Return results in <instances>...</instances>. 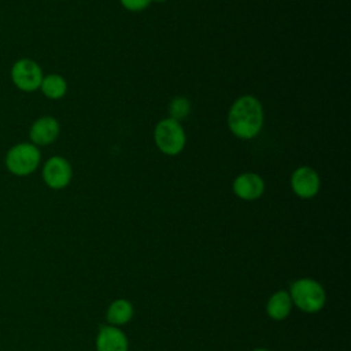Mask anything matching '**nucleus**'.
<instances>
[{
  "label": "nucleus",
  "instance_id": "nucleus-16",
  "mask_svg": "<svg viewBox=\"0 0 351 351\" xmlns=\"http://www.w3.org/2000/svg\"><path fill=\"white\" fill-rule=\"evenodd\" d=\"M251 351H269L267 348H262V347H259V348H254V350H251Z\"/></svg>",
  "mask_w": 351,
  "mask_h": 351
},
{
  "label": "nucleus",
  "instance_id": "nucleus-5",
  "mask_svg": "<svg viewBox=\"0 0 351 351\" xmlns=\"http://www.w3.org/2000/svg\"><path fill=\"white\" fill-rule=\"evenodd\" d=\"M10 77L12 84L22 92H34L40 89L43 81V70L37 62L29 58H22L14 62Z\"/></svg>",
  "mask_w": 351,
  "mask_h": 351
},
{
  "label": "nucleus",
  "instance_id": "nucleus-15",
  "mask_svg": "<svg viewBox=\"0 0 351 351\" xmlns=\"http://www.w3.org/2000/svg\"><path fill=\"white\" fill-rule=\"evenodd\" d=\"M152 0H121V4L129 11H141L149 5Z\"/></svg>",
  "mask_w": 351,
  "mask_h": 351
},
{
  "label": "nucleus",
  "instance_id": "nucleus-7",
  "mask_svg": "<svg viewBox=\"0 0 351 351\" xmlns=\"http://www.w3.org/2000/svg\"><path fill=\"white\" fill-rule=\"evenodd\" d=\"M318 173L307 166L298 167L291 176V188L293 193L302 199H310L319 191Z\"/></svg>",
  "mask_w": 351,
  "mask_h": 351
},
{
  "label": "nucleus",
  "instance_id": "nucleus-10",
  "mask_svg": "<svg viewBox=\"0 0 351 351\" xmlns=\"http://www.w3.org/2000/svg\"><path fill=\"white\" fill-rule=\"evenodd\" d=\"M233 192L241 200H256L265 192V181L256 173H243L234 178Z\"/></svg>",
  "mask_w": 351,
  "mask_h": 351
},
{
  "label": "nucleus",
  "instance_id": "nucleus-13",
  "mask_svg": "<svg viewBox=\"0 0 351 351\" xmlns=\"http://www.w3.org/2000/svg\"><path fill=\"white\" fill-rule=\"evenodd\" d=\"M40 89L43 95L51 100L62 99L67 92V82L59 74H48L43 77Z\"/></svg>",
  "mask_w": 351,
  "mask_h": 351
},
{
  "label": "nucleus",
  "instance_id": "nucleus-4",
  "mask_svg": "<svg viewBox=\"0 0 351 351\" xmlns=\"http://www.w3.org/2000/svg\"><path fill=\"white\" fill-rule=\"evenodd\" d=\"M154 140L160 152L166 155H177L184 149L185 132L180 122L166 118L155 126Z\"/></svg>",
  "mask_w": 351,
  "mask_h": 351
},
{
  "label": "nucleus",
  "instance_id": "nucleus-3",
  "mask_svg": "<svg viewBox=\"0 0 351 351\" xmlns=\"http://www.w3.org/2000/svg\"><path fill=\"white\" fill-rule=\"evenodd\" d=\"M41 152L32 143H18L12 145L4 158L7 170L16 177H26L34 173L40 165Z\"/></svg>",
  "mask_w": 351,
  "mask_h": 351
},
{
  "label": "nucleus",
  "instance_id": "nucleus-14",
  "mask_svg": "<svg viewBox=\"0 0 351 351\" xmlns=\"http://www.w3.org/2000/svg\"><path fill=\"white\" fill-rule=\"evenodd\" d=\"M191 112V101L185 97H174L169 103V114L170 118L180 122L181 119H185Z\"/></svg>",
  "mask_w": 351,
  "mask_h": 351
},
{
  "label": "nucleus",
  "instance_id": "nucleus-2",
  "mask_svg": "<svg viewBox=\"0 0 351 351\" xmlns=\"http://www.w3.org/2000/svg\"><path fill=\"white\" fill-rule=\"evenodd\" d=\"M288 292L293 307L306 314H315L321 311L326 303L325 288L319 281L310 277L295 280Z\"/></svg>",
  "mask_w": 351,
  "mask_h": 351
},
{
  "label": "nucleus",
  "instance_id": "nucleus-8",
  "mask_svg": "<svg viewBox=\"0 0 351 351\" xmlns=\"http://www.w3.org/2000/svg\"><path fill=\"white\" fill-rule=\"evenodd\" d=\"M60 132V125L58 119L51 115H44L37 118L30 129H29V138L30 143L34 145H48L53 143Z\"/></svg>",
  "mask_w": 351,
  "mask_h": 351
},
{
  "label": "nucleus",
  "instance_id": "nucleus-1",
  "mask_svg": "<svg viewBox=\"0 0 351 351\" xmlns=\"http://www.w3.org/2000/svg\"><path fill=\"white\" fill-rule=\"evenodd\" d=\"M228 126L239 138L255 137L263 126V108L259 100L250 95L239 97L229 110Z\"/></svg>",
  "mask_w": 351,
  "mask_h": 351
},
{
  "label": "nucleus",
  "instance_id": "nucleus-6",
  "mask_svg": "<svg viewBox=\"0 0 351 351\" xmlns=\"http://www.w3.org/2000/svg\"><path fill=\"white\" fill-rule=\"evenodd\" d=\"M73 177L70 162L63 156H51L43 166V180L51 189L66 188Z\"/></svg>",
  "mask_w": 351,
  "mask_h": 351
},
{
  "label": "nucleus",
  "instance_id": "nucleus-11",
  "mask_svg": "<svg viewBox=\"0 0 351 351\" xmlns=\"http://www.w3.org/2000/svg\"><path fill=\"white\" fill-rule=\"evenodd\" d=\"M293 308L289 292L285 289H278L273 292L266 302V314L273 321H284L288 318Z\"/></svg>",
  "mask_w": 351,
  "mask_h": 351
},
{
  "label": "nucleus",
  "instance_id": "nucleus-12",
  "mask_svg": "<svg viewBox=\"0 0 351 351\" xmlns=\"http://www.w3.org/2000/svg\"><path fill=\"white\" fill-rule=\"evenodd\" d=\"M134 307L130 300L128 299H115L112 300L106 311V319L108 325L121 328L126 324H129L133 318Z\"/></svg>",
  "mask_w": 351,
  "mask_h": 351
},
{
  "label": "nucleus",
  "instance_id": "nucleus-9",
  "mask_svg": "<svg viewBox=\"0 0 351 351\" xmlns=\"http://www.w3.org/2000/svg\"><path fill=\"white\" fill-rule=\"evenodd\" d=\"M95 346L96 351H128L129 340L121 328L106 324L100 326Z\"/></svg>",
  "mask_w": 351,
  "mask_h": 351
},
{
  "label": "nucleus",
  "instance_id": "nucleus-17",
  "mask_svg": "<svg viewBox=\"0 0 351 351\" xmlns=\"http://www.w3.org/2000/svg\"><path fill=\"white\" fill-rule=\"evenodd\" d=\"M154 1H156V3H163V1H166V0H154Z\"/></svg>",
  "mask_w": 351,
  "mask_h": 351
}]
</instances>
